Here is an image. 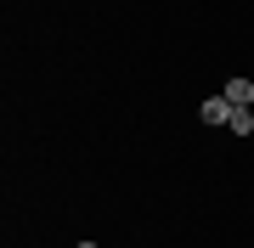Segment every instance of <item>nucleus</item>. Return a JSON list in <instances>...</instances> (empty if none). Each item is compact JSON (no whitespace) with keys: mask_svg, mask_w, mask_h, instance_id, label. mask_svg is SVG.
<instances>
[{"mask_svg":"<svg viewBox=\"0 0 254 248\" xmlns=\"http://www.w3.org/2000/svg\"><path fill=\"white\" fill-rule=\"evenodd\" d=\"M232 101V107H254V79H226V91H220Z\"/></svg>","mask_w":254,"mask_h":248,"instance_id":"1","label":"nucleus"},{"mask_svg":"<svg viewBox=\"0 0 254 248\" xmlns=\"http://www.w3.org/2000/svg\"><path fill=\"white\" fill-rule=\"evenodd\" d=\"M226 130H237V136H254V107H232V124Z\"/></svg>","mask_w":254,"mask_h":248,"instance_id":"3","label":"nucleus"},{"mask_svg":"<svg viewBox=\"0 0 254 248\" xmlns=\"http://www.w3.org/2000/svg\"><path fill=\"white\" fill-rule=\"evenodd\" d=\"M198 113H203V124H232V101L226 96H209Z\"/></svg>","mask_w":254,"mask_h":248,"instance_id":"2","label":"nucleus"},{"mask_svg":"<svg viewBox=\"0 0 254 248\" xmlns=\"http://www.w3.org/2000/svg\"><path fill=\"white\" fill-rule=\"evenodd\" d=\"M79 248H96V243H79Z\"/></svg>","mask_w":254,"mask_h":248,"instance_id":"4","label":"nucleus"}]
</instances>
